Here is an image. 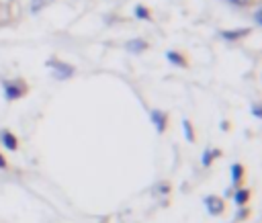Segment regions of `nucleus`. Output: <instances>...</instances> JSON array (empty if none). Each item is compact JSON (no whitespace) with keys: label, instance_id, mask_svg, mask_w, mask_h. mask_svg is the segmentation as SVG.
Instances as JSON below:
<instances>
[{"label":"nucleus","instance_id":"obj_1","mask_svg":"<svg viewBox=\"0 0 262 223\" xmlns=\"http://www.w3.org/2000/svg\"><path fill=\"white\" fill-rule=\"evenodd\" d=\"M27 92V84L23 80H7L5 82V94L9 100H17Z\"/></svg>","mask_w":262,"mask_h":223},{"label":"nucleus","instance_id":"obj_2","mask_svg":"<svg viewBox=\"0 0 262 223\" xmlns=\"http://www.w3.org/2000/svg\"><path fill=\"white\" fill-rule=\"evenodd\" d=\"M47 66L54 70V74H56L58 78H70V76L74 74V68H72L70 64H64V62H58V60H49Z\"/></svg>","mask_w":262,"mask_h":223},{"label":"nucleus","instance_id":"obj_3","mask_svg":"<svg viewBox=\"0 0 262 223\" xmlns=\"http://www.w3.org/2000/svg\"><path fill=\"white\" fill-rule=\"evenodd\" d=\"M149 119L156 125V129H158V133L166 131V127H168V115L166 113H162V110H158V108H154V110H149Z\"/></svg>","mask_w":262,"mask_h":223},{"label":"nucleus","instance_id":"obj_4","mask_svg":"<svg viewBox=\"0 0 262 223\" xmlns=\"http://www.w3.org/2000/svg\"><path fill=\"white\" fill-rule=\"evenodd\" d=\"M166 60H168L170 64L178 66V68H186V66H189V60H186V55H184V53H180V51H174V49L166 51Z\"/></svg>","mask_w":262,"mask_h":223},{"label":"nucleus","instance_id":"obj_5","mask_svg":"<svg viewBox=\"0 0 262 223\" xmlns=\"http://www.w3.org/2000/svg\"><path fill=\"white\" fill-rule=\"evenodd\" d=\"M250 35V29H234V31H221V37L226 41H240Z\"/></svg>","mask_w":262,"mask_h":223},{"label":"nucleus","instance_id":"obj_6","mask_svg":"<svg viewBox=\"0 0 262 223\" xmlns=\"http://www.w3.org/2000/svg\"><path fill=\"white\" fill-rule=\"evenodd\" d=\"M147 47H149V43H147L145 39H131V41L125 43V49L131 51V53H141V51H145Z\"/></svg>","mask_w":262,"mask_h":223},{"label":"nucleus","instance_id":"obj_7","mask_svg":"<svg viewBox=\"0 0 262 223\" xmlns=\"http://www.w3.org/2000/svg\"><path fill=\"white\" fill-rule=\"evenodd\" d=\"M0 139H3V145L7 147V150H11V152H15L17 147H19V141H17V137L11 133V131H3V133H0Z\"/></svg>","mask_w":262,"mask_h":223},{"label":"nucleus","instance_id":"obj_8","mask_svg":"<svg viewBox=\"0 0 262 223\" xmlns=\"http://www.w3.org/2000/svg\"><path fill=\"white\" fill-rule=\"evenodd\" d=\"M207 209H209V213L219 215V213L223 211V201L217 199V197H209V199H207Z\"/></svg>","mask_w":262,"mask_h":223},{"label":"nucleus","instance_id":"obj_9","mask_svg":"<svg viewBox=\"0 0 262 223\" xmlns=\"http://www.w3.org/2000/svg\"><path fill=\"white\" fill-rule=\"evenodd\" d=\"M228 5H232L234 9H252V7H258L260 0H226Z\"/></svg>","mask_w":262,"mask_h":223},{"label":"nucleus","instance_id":"obj_10","mask_svg":"<svg viewBox=\"0 0 262 223\" xmlns=\"http://www.w3.org/2000/svg\"><path fill=\"white\" fill-rule=\"evenodd\" d=\"M133 13H135V17H137L139 21H152V9H147L145 5H137V7L133 9Z\"/></svg>","mask_w":262,"mask_h":223},{"label":"nucleus","instance_id":"obj_11","mask_svg":"<svg viewBox=\"0 0 262 223\" xmlns=\"http://www.w3.org/2000/svg\"><path fill=\"white\" fill-rule=\"evenodd\" d=\"M51 3H54V0H31V7H29V9H31V13L35 15V13H41L45 7H49Z\"/></svg>","mask_w":262,"mask_h":223},{"label":"nucleus","instance_id":"obj_12","mask_svg":"<svg viewBox=\"0 0 262 223\" xmlns=\"http://www.w3.org/2000/svg\"><path fill=\"white\" fill-rule=\"evenodd\" d=\"M242 172H244V168H242V164H234V166H232V174H234V182H240V178H242Z\"/></svg>","mask_w":262,"mask_h":223},{"label":"nucleus","instance_id":"obj_13","mask_svg":"<svg viewBox=\"0 0 262 223\" xmlns=\"http://www.w3.org/2000/svg\"><path fill=\"white\" fill-rule=\"evenodd\" d=\"M248 199H250V193H248V191H238V193H236V203H238V205H244Z\"/></svg>","mask_w":262,"mask_h":223},{"label":"nucleus","instance_id":"obj_14","mask_svg":"<svg viewBox=\"0 0 262 223\" xmlns=\"http://www.w3.org/2000/svg\"><path fill=\"white\" fill-rule=\"evenodd\" d=\"M213 156H217V152H215V150H207V152H205V156H203V164H205V166H209V164H211V160H213Z\"/></svg>","mask_w":262,"mask_h":223},{"label":"nucleus","instance_id":"obj_15","mask_svg":"<svg viewBox=\"0 0 262 223\" xmlns=\"http://www.w3.org/2000/svg\"><path fill=\"white\" fill-rule=\"evenodd\" d=\"M184 131H186V139L189 141H195V135H193V127H191V121H184Z\"/></svg>","mask_w":262,"mask_h":223},{"label":"nucleus","instance_id":"obj_16","mask_svg":"<svg viewBox=\"0 0 262 223\" xmlns=\"http://www.w3.org/2000/svg\"><path fill=\"white\" fill-rule=\"evenodd\" d=\"M254 23H256V27L262 25V21H260V9H256V13H254Z\"/></svg>","mask_w":262,"mask_h":223},{"label":"nucleus","instance_id":"obj_17","mask_svg":"<svg viewBox=\"0 0 262 223\" xmlns=\"http://www.w3.org/2000/svg\"><path fill=\"white\" fill-rule=\"evenodd\" d=\"M252 113H254V117H260V106H258V104H254V108H252Z\"/></svg>","mask_w":262,"mask_h":223},{"label":"nucleus","instance_id":"obj_18","mask_svg":"<svg viewBox=\"0 0 262 223\" xmlns=\"http://www.w3.org/2000/svg\"><path fill=\"white\" fill-rule=\"evenodd\" d=\"M5 166H7V160H5L3 156H0V168H5Z\"/></svg>","mask_w":262,"mask_h":223}]
</instances>
